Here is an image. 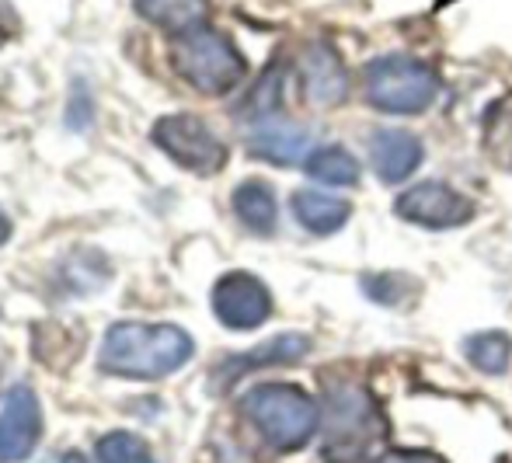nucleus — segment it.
<instances>
[{"label":"nucleus","mask_w":512,"mask_h":463,"mask_svg":"<svg viewBox=\"0 0 512 463\" xmlns=\"http://www.w3.org/2000/svg\"><path fill=\"white\" fill-rule=\"evenodd\" d=\"M213 314L220 324L234 331H251L258 324L269 321L272 314V296L262 279L248 276V272H230L213 286Z\"/></svg>","instance_id":"8"},{"label":"nucleus","mask_w":512,"mask_h":463,"mask_svg":"<svg viewBox=\"0 0 512 463\" xmlns=\"http://www.w3.org/2000/svg\"><path fill=\"white\" fill-rule=\"evenodd\" d=\"M384 443V418L359 383H331L324 408V460L370 463Z\"/></svg>","instance_id":"2"},{"label":"nucleus","mask_w":512,"mask_h":463,"mask_svg":"<svg viewBox=\"0 0 512 463\" xmlns=\"http://www.w3.org/2000/svg\"><path fill=\"white\" fill-rule=\"evenodd\" d=\"M7 237H11V220H7V216L0 213V244H4Z\"/></svg>","instance_id":"23"},{"label":"nucleus","mask_w":512,"mask_h":463,"mask_svg":"<svg viewBox=\"0 0 512 463\" xmlns=\"http://www.w3.org/2000/svg\"><path fill=\"white\" fill-rule=\"evenodd\" d=\"M234 213L255 234H272L279 220L276 192L265 182H244L234 188Z\"/></svg>","instance_id":"15"},{"label":"nucleus","mask_w":512,"mask_h":463,"mask_svg":"<svg viewBox=\"0 0 512 463\" xmlns=\"http://www.w3.org/2000/svg\"><path fill=\"white\" fill-rule=\"evenodd\" d=\"M42 439V408L32 387H11L0 404V463H21L32 457Z\"/></svg>","instance_id":"9"},{"label":"nucleus","mask_w":512,"mask_h":463,"mask_svg":"<svg viewBox=\"0 0 512 463\" xmlns=\"http://www.w3.org/2000/svg\"><path fill=\"white\" fill-rule=\"evenodd\" d=\"M349 213H352L349 202L338 199V195L314 192V188H300V192L293 195V216L300 220V227L317 237H328V234H335V230H342Z\"/></svg>","instance_id":"13"},{"label":"nucleus","mask_w":512,"mask_h":463,"mask_svg":"<svg viewBox=\"0 0 512 463\" xmlns=\"http://www.w3.org/2000/svg\"><path fill=\"white\" fill-rule=\"evenodd\" d=\"M307 352H310V338L307 335H279V338H272V342L258 345V349L248 352V356H234L220 373H223V380H237V376L255 370V366L297 363V359H304Z\"/></svg>","instance_id":"14"},{"label":"nucleus","mask_w":512,"mask_h":463,"mask_svg":"<svg viewBox=\"0 0 512 463\" xmlns=\"http://www.w3.org/2000/svg\"><path fill=\"white\" fill-rule=\"evenodd\" d=\"M192 352L196 345H192L189 331L175 328V324L122 321L108 328L98 366L102 373L122 376V380H161V376L182 370Z\"/></svg>","instance_id":"1"},{"label":"nucleus","mask_w":512,"mask_h":463,"mask_svg":"<svg viewBox=\"0 0 512 463\" xmlns=\"http://www.w3.org/2000/svg\"><path fill=\"white\" fill-rule=\"evenodd\" d=\"M307 175L321 185H356L359 161L345 147H317L307 157Z\"/></svg>","instance_id":"17"},{"label":"nucleus","mask_w":512,"mask_h":463,"mask_svg":"<svg viewBox=\"0 0 512 463\" xmlns=\"http://www.w3.org/2000/svg\"><path fill=\"white\" fill-rule=\"evenodd\" d=\"M300 88H304L307 105L314 108H335L349 91L342 56L328 42H310L300 53Z\"/></svg>","instance_id":"10"},{"label":"nucleus","mask_w":512,"mask_h":463,"mask_svg":"<svg viewBox=\"0 0 512 463\" xmlns=\"http://www.w3.org/2000/svg\"><path fill=\"white\" fill-rule=\"evenodd\" d=\"M485 150L512 168V98H499L485 112Z\"/></svg>","instance_id":"19"},{"label":"nucleus","mask_w":512,"mask_h":463,"mask_svg":"<svg viewBox=\"0 0 512 463\" xmlns=\"http://www.w3.org/2000/svg\"><path fill=\"white\" fill-rule=\"evenodd\" d=\"M394 213L408 223H418V227L450 230L471 220L474 206L446 182H418L394 199Z\"/></svg>","instance_id":"7"},{"label":"nucleus","mask_w":512,"mask_h":463,"mask_svg":"<svg viewBox=\"0 0 512 463\" xmlns=\"http://www.w3.org/2000/svg\"><path fill=\"white\" fill-rule=\"evenodd\" d=\"M251 154L262 157V161H272V164H283V168H290V164H300L304 157H310L314 150H310V133L304 126H297V122L290 119H265L255 126V133H251L248 140Z\"/></svg>","instance_id":"12"},{"label":"nucleus","mask_w":512,"mask_h":463,"mask_svg":"<svg viewBox=\"0 0 512 463\" xmlns=\"http://www.w3.org/2000/svg\"><path fill=\"white\" fill-rule=\"evenodd\" d=\"M279 94H283V70L279 67H269L262 74V81L251 88V94H248V101L241 105V115L248 122H265V119H272L276 115V108H279Z\"/></svg>","instance_id":"20"},{"label":"nucleus","mask_w":512,"mask_h":463,"mask_svg":"<svg viewBox=\"0 0 512 463\" xmlns=\"http://www.w3.org/2000/svg\"><path fill=\"white\" fill-rule=\"evenodd\" d=\"M377 463H443L429 453H391V457H380Z\"/></svg>","instance_id":"22"},{"label":"nucleus","mask_w":512,"mask_h":463,"mask_svg":"<svg viewBox=\"0 0 512 463\" xmlns=\"http://www.w3.org/2000/svg\"><path fill=\"white\" fill-rule=\"evenodd\" d=\"M171 63H175L178 77L189 81L199 94H227L244 77V56L230 46V39L203 25L178 35Z\"/></svg>","instance_id":"5"},{"label":"nucleus","mask_w":512,"mask_h":463,"mask_svg":"<svg viewBox=\"0 0 512 463\" xmlns=\"http://www.w3.org/2000/svg\"><path fill=\"white\" fill-rule=\"evenodd\" d=\"M98 463H157L140 436L133 432H108L98 439Z\"/></svg>","instance_id":"21"},{"label":"nucleus","mask_w":512,"mask_h":463,"mask_svg":"<svg viewBox=\"0 0 512 463\" xmlns=\"http://www.w3.org/2000/svg\"><path fill=\"white\" fill-rule=\"evenodd\" d=\"M422 157H425L422 140H418L415 133H408V129L387 126V129H377L370 140L373 171H377V178L387 185L405 182V178L415 175Z\"/></svg>","instance_id":"11"},{"label":"nucleus","mask_w":512,"mask_h":463,"mask_svg":"<svg viewBox=\"0 0 512 463\" xmlns=\"http://www.w3.org/2000/svg\"><path fill=\"white\" fill-rule=\"evenodd\" d=\"M209 0H136V11L164 32H192L203 25Z\"/></svg>","instance_id":"16"},{"label":"nucleus","mask_w":512,"mask_h":463,"mask_svg":"<svg viewBox=\"0 0 512 463\" xmlns=\"http://www.w3.org/2000/svg\"><path fill=\"white\" fill-rule=\"evenodd\" d=\"M464 352L474 370H481L488 376H502L509 370V359H512V338L502 335V331H481V335L467 338Z\"/></svg>","instance_id":"18"},{"label":"nucleus","mask_w":512,"mask_h":463,"mask_svg":"<svg viewBox=\"0 0 512 463\" xmlns=\"http://www.w3.org/2000/svg\"><path fill=\"white\" fill-rule=\"evenodd\" d=\"M363 94L373 108L387 115H418L436 101L439 77L425 60L405 53H387L366 67Z\"/></svg>","instance_id":"4"},{"label":"nucleus","mask_w":512,"mask_h":463,"mask_svg":"<svg viewBox=\"0 0 512 463\" xmlns=\"http://www.w3.org/2000/svg\"><path fill=\"white\" fill-rule=\"evenodd\" d=\"M63 463H84V460H81V453H67V457H63Z\"/></svg>","instance_id":"24"},{"label":"nucleus","mask_w":512,"mask_h":463,"mask_svg":"<svg viewBox=\"0 0 512 463\" xmlns=\"http://www.w3.org/2000/svg\"><path fill=\"white\" fill-rule=\"evenodd\" d=\"M244 418L272 450H300L317 429V404L293 383H258L244 394Z\"/></svg>","instance_id":"3"},{"label":"nucleus","mask_w":512,"mask_h":463,"mask_svg":"<svg viewBox=\"0 0 512 463\" xmlns=\"http://www.w3.org/2000/svg\"><path fill=\"white\" fill-rule=\"evenodd\" d=\"M154 143L196 175H216L227 164V147L216 140V133L196 115H164L154 126Z\"/></svg>","instance_id":"6"}]
</instances>
